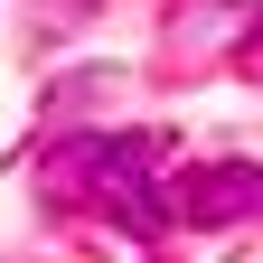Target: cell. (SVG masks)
Listing matches in <instances>:
<instances>
[{
	"instance_id": "2",
	"label": "cell",
	"mask_w": 263,
	"mask_h": 263,
	"mask_svg": "<svg viewBox=\"0 0 263 263\" xmlns=\"http://www.w3.org/2000/svg\"><path fill=\"white\" fill-rule=\"evenodd\" d=\"M245 66H254V76H263V28H254V47H245Z\"/></svg>"
},
{
	"instance_id": "1",
	"label": "cell",
	"mask_w": 263,
	"mask_h": 263,
	"mask_svg": "<svg viewBox=\"0 0 263 263\" xmlns=\"http://www.w3.org/2000/svg\"><path fill=\"white\" fill-rule=\"evenodd\" d=\"M170 197H179V226H245V216H263V170L254 160H207Z\"/></svg>"
}]
</instances>
